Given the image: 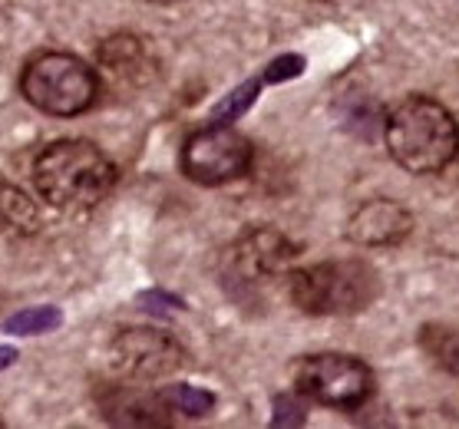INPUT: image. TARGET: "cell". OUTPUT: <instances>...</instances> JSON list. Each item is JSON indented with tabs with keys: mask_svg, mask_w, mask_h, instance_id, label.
I'll list each match as a JSON object with an SVG mask.
<instances>
[{
	"mask_svg": "<svg viewBox=\"0 0 459 429\" xmlns=\"http://www.w3.org/2000/svg\"><path fill=\"white\" fill-rule=\"evenodd\" d=\"M96 407L103 419L116 426H169L172 409L166 407L162 393H149L129 383H100L96 387Z\"/></svg>",
	"mask_w": 459,
	"mask_h": 429,
	"instance_id": "obj_10",
	"label": "cell"
},
{
	"mask_svg": "<svg viewBox=\"0 0 459 429\" xmlns=\"http://www.w3.org/2000/svg\"><path fill=\"white\" fill-rule=\"evenodd\" d=\"M255 149L241 133L231 126L212 123V126L199 129L186 139L182 146V172L188 182L215 189V185H229L235 178H241L251 168Z\"/></svg>",
	"mask_w": 459,
	"mask_h": 429,
	"instance_id": "obj_7",
	"label": "cell"
},
{
	"mask_svg": "<svg viewBox=\"0 0 459 429\" xmlns=\"http://www.w3.org/2000/svg\"><path fill=\"white\" fill-rule=\"evenodd\" d=\"M40 228V209L37 202L13 182L0 178V241H21L37 235Z\"/></svg>",
	"mask_w": 459,
	"mask_h": 429,
	"instance_id": "obj_12",
	"label": "cell"
},
{
	"mask_svg": "<svg viewBox=\"0 0 459 429\" xmlns=\"http://www.w3.org/2000/svg\"><path fill=\"white\" fill-rule=\"evenodd\" d=\"M261 86H264V80H261V76H255V80H245L241 86H235L229 96H221V103H215V109H212V116H209V123H221V126L238 123L241 116L255 106V99H258V93H261Z\"/></svg>",
	"mask_w": 459,
	"mask_h": 429,
	"instance_id": "obj_16",
	"label": "cell"
},
{
	"mask_svg": "<svg viewBox=\"0 0 459 429\" xmlns=\"http://www.w3.org/2000/svg\"><path fill=\"white\" fill-rule=\"evenodd\" d=\"M413 231V211L394 199H370L357 205L354 215L347 219V241L360 248H394L410 238Z\"/></svg>",
	"mask_w": 459,
	"mask_h": 429,
	"instance_id": "obj_9",
	"label": "cell"
},
{
	"mask_svg": "<svg viewBox=\"0 0 459 429\" xmlns=\"http://www.w3.org/2000/svg\"><path fill=\"white\" fill-rule=\"evenodd\" d=\"M109 354L129 380H159L186 366V347L159 327H123L113 337Z\"/></svg>",
	"mask_w": 459,
	"mask_h": 429,
	"instance_id": "obj_8",
	"label": "cell"
},
{
	"mask_svg": "<svg viewBox=\"0 0 459 429\" xmlns=\"http://www.w3.org/2000/svg\"><path fill=\"white\" fill-rule=\"evenodd\" d=\"M294 390L321 407L354 413L374 397V370L354 354H311L294 370Z\"/></svg>",
	"mask_w": 459,
	"mask_h": 429,
	"instance_id": "obj_6",
	"label": "cell"
},
{
	"mask_svg": "<svg viewBox=\"0 0 459 429\" xmlns=\"http://www.w3.org/2000/svg\"><path fill=\"white\" fill-rule=\"evenodd\" d=\"M149 4H159V7H172V4H182V0H149Z\"/></svg>",
	"mask_w": 459,
	"mask_h": 429,
	"instance_id": "obj_21",
	"label": "cell"
},
{
	"mask_svg": "<svg viewBox=\"0 0 459 429\" xmlns=\"http://www.w3.org/2000/svg\"><path fill=\"white\" fill-rule=\"evenodd\" d=\"M13 360H17V347L0 344V370H7V366H13Z\"/></svg>",
	"mask_w": 459,
	"mask_h": 429,
	"instance_id": "obj_20",
	"label": "cell"
},
{
	"mask_svg": "<svg viewBox=\"0 0 459 429\" xmlns=\"http://www.w3.org/2000/svg\"><path fill=\"white\" fill-rule=\"evenodd\" d=\"M21 93L33 109L70 119L96 103L100 76L74 53H40L23 66Z\"/></svg>",
	"mask_w": 459,
	"mask_h": 429,
	"instance_id": "obj_5",
	"label": "cell"
},
{
	"mask_svg": "<svg viewBox=\"0 0 459 429\" xmlns=\"http://www.w3.org/2000/svg\"><path fill=\"white\" fill-rule=\"evenodd\" d=\"M33 185L60 211H86L113 192L116 166L86 139H56L33 159Z\"/></svg>",
	"mask_w": 459,
	"mask_h": 429,
	"instance_id": "obj_2",
	"label": "cell"
},
{
	"mask_svg": "<svg viewBox=\"0 0 459 429\" xmlns=\"http://www.w3.org/2000/svg\"><path fill=\"white\" fill-rule=\"evenodd\" d=\"M298 245L278 228H251L221 252L219 284L231 301L258 304L268 284L288 278Z\"/></svg>",
	"mask_w": 459,
	"mask_h": 429,
	"instance_id": "obj_4",
	"label": "cell"
},
{
	"mask_svg": "<svg viewBox=\"0 0 459 429\" xmlns=\"http://www.w3.org/2000/svg\"><path fill=\"white\" fill-rule=\"evenodd\" d=\"M60 324H63L60 307L40 304V307H27V311H17L13 317H7V321H4V334L37 337V334H47V330H56Z\"/></svg>",
	"mask_w": 459,
	"mask_h": 429,
	"instance_id": "obj_14",
	"label": "cell"
},
{
	"mask_svg": "<svg viewBox=\"0 0 459 429\" xmlns=\"http://www.w3.org/2000/svg\"><path fill=\"white\" fill-rule=\"evenodd\" d=\"M159 393L166 399V407L172 413H182V416L199 419V416H209L212 409H215V393L192 387V383H172V387L159 390Z\"/></svg>",
	"mask_w": 459,
	"mask_h": 429,
	"instance_id": "obj_15",
	"label": "cell"
},
{
	"mask_svg": "<svg viewBox=\"0 0 459 429\" xmlns=\"http://www.w3.org/2000/svg\"><path fill=\"white\" fill-rule=\"evenodd\" d=\"M307 70V60L298 56V53H281V56H274L272 64L264 66V86H274V83H288V80H298V76Z\"/></svg>",
	"mask_w": 459,
	"mask_h": 429,
	"instance_id": "obj_17",
	"label": "cell"
},
{
	"mask_svg": "<svg viewBox=\"0 0 459 429\" xmlns=\"http://www.w3.org/2000/svg\"><path fill=\"white\" fill-rule=\"evenodd\" d=\"M420 347L439 370L459 380V327L449 324H423L420 327Z\"/></svg>",
	"mask_w": 459,
	"mask_h": 429,
	"instance_id": "obj_13",
	"label": "cell"
},
{
	"mask_svg": "<svg viewBox=\"0 0 459 429\" xmlns=\"http://www.w3.org/2000/svg\"><path fill=\"white\" fill-rule=\"evenodd\" d=\"M288 297L301 314L311 317H351L367 311L380 297V271L364 258L321 262L288 271Z\"/></svg>",
	"mask_w": 459,
	"mask_h": 429,
	"instance_id": "obj_3",
	"label": "cell"
},
{
	"mask_svg": "<svg viewBox=\"0 0 459 429\" xmlns=\"http://www.w3.org/2000/svg\"><path fill=\"white\" fill-rule=\"evenodd\" d=\"M100 66L123 90H139L156 76V60L149 56L146 40H139L136 33H113L100 43Z\"/></svg>",
	"mask_w": 459,
	"mask_h": 429,
	"instance_id": "obj_11",
	"label": "cell"
},
{
	"mask_svg": "<svg viewBox=\"0 0 459 429\" xmlns=\"http://www.w3.org/2000/svg\"><path fill=\"white\" fill-rule=\"evenodd\" d=\"M139 304L146 307L149 314H169V311H182V307H186L182 297H176V294H169V291H159V287L139 294Z\"/></svg>",
	"mask_w": 459,
	"mask_h": 429,
	"instance_id": "obj_19",
	"label": "cell"
},
{
	"mask_svg": "<svg viewBox=\"0 0 459 429\" xmlns=\"http://www.w3.org/2000/svg\"><path fill=\"white\" fill-rule=\"evenodd\" d=\"M0 426H4V423H0Z\"/></svg>",
	"mask_w": 459,
	"mask_h": 429,
	"instance_id": "obj_22",
	"label": "cell"
},
{
	"mask_svg": "<svg viewBox=\"0 0 459 429\" xmlns=\"http://www.w3.org/2000/svg\"><path fill=\"white\" fill-rule=\"evenodd\" d=\"M307 423V409L298 397L291 393H281V397H274V416H272V426H304Z\"/></svg>",
	"mask_w": 459,
	"mask_h": 429,
	"instance_id": "obj_18",
	"label": "cell"
},
{
	"mask_svg": "<svg viewBox=\"0 0 459 429\" xmlns=\"http://www.w3.org/2000/svg\"><path fill=\"white\" fill-rule=\"evenodd\" d=\"M384 146L410 176H439L459 156V126L433 96H407L384 119Z\"/></svg>",
	"mask_w": 459,
	"mask_h": 429,
	"instance_id": "obj_1",
	"label": "cell"
}]
</instances>
